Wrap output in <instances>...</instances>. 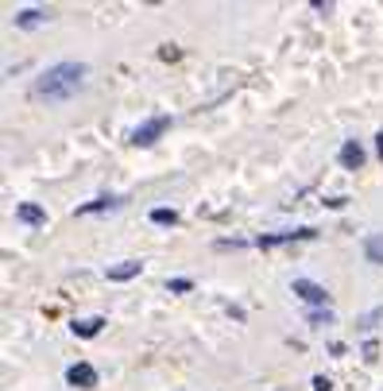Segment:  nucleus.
<instances>
[{
    "instance_id": "nucleus-13",
    "label": "nucleus",
    "mask_w": 383,
    "mask_h": 391,
    "mask_svg": "<svg viewBox=\"0 0 383 391\" xmlns=\"http://www.w3.org/2000/svg\"><path fill=\"white\" fill-rule=\"evenodd\" d=\"M364 252H368V260H372V264H383V236H372Z\"/></svg>"
},
{
    "instance_id": "nucleus-8",
    "label": "nucleus",
    "mask_w": 383,
    "mask_h": 391,
    "mask_svg": "<svg viewBox=\"0 0 383 391\" xmlns=\"http://www.w3.org/2000/svg\"><path fill=\"white\" fill-rule=\"evenodd\" d=\"M294 294L306 302H325V291L317 283H310V279H294Z\"/></svg>"
},
{
    "instance_id": "nucleus-1",
    "label": "nucleus",
    "mask_w": 383,
    "mask_h": 391,
    "mask_svg": "<svg viewBox=\"0 0 383 391\" xmlns=\"http://www.w3.org/2000/svg\"><path fill=\"white\" fill-rule=\"evenodd\" d=\"M85 82V66L82 62H59V66H50L47 74L35 82V97L39 101H66L78 93V85Z\"/></svg>"
},
{
    "instance_id": "nucleus-15",
    "label": "nucleus",
    "mask_w": 383,
    "mask_h": 391,
    "mask_svg": "<svg viewBox=\"0 0 383 391\" xmlns=\"http://www.w3.org/2000/svg\"><path fill=\"white\" fill-rule=\"evenodd\" d=\"M310 322H314V325H321V322H333V314H329V310H310Z\"/></svg>"
},
{
    "instance_id": "nucleus-4",
    "label": "nucleus",
    "mask_w": 383,
    "mask_h": 391,
    "mask_svg": "<svg viewBox=\"0 0 383 391\" xmlns=\"http://www.w3.org/2000/svg\"><path fill=\"white\" fill-rule=\"evenodd\" d=\"M66 383H74V388H97V368L78 360V364L66 368Z\"/></svg>"
},
{
    "instance_id": "nucleus-11",
    "label": "nucleus",
    "mask_w": 383,
    "mask_h": 391,
    "mask_svg": "<svg viewBox=\"0 0 383 391\" xmlns=\"http://www.w3.org/2000/svg\"><path fill=\"white\" fill-rule=\"evenodd\" d=\"M101 329H105V318H82V322H74L78 337H97Z\"/></svg>"
},
{
    "instance_id": "nucleus-14",
    "label": "nucleus",
    "mask_w": 383,
    "mask_h": 391,
    "mask_svg": "<svg viewBox=\"0 0 383 391\" xmlns=\"http://www.w3.org/2000/svg\"><path fill=\"white\" fill-rule=\"evenodd\" d=\"M167 291H175V294H186V291H190V279H171V283H167Z\"/></svg>"
},
{
    "instance_id": "nucleus-6",
    "label": "nucleus",
    "mask_w": 383,
    "mask_h": 391,
    "mask_svg": "<svg viewBox=\"0 0 383 391\" xmlns=\"http://www.w3.org/2000/svg\"><path fill=\"white\" fill-rule=\"evenodd\" d=\"M140 260H124V264H113L108 267V279H113V283H124V279H132V275H140Z\"/></svg>"
},
{
    "instance_id": "nucleus-10",
    "label": "nucleus",
    "mask_w": 383,
    "mask_h": 391,
    "mask_svg": "<svg viewBox=\"0 0 383 391\" xmlns=\"http://www.w3.org/2000/svg\"><path fill=\"white\" fill-rule=\"evenodd\" d=\"M120 198H97V201H85L78 206V217H89V213H105V209H117Z\"/></svg>"
},
{
    "instance_id": "nucleus-12",
    "label": "nucleus",
    "mask_w": 383,
    "mask_h": 391,
    "mask_svg": "<svg viewBox=\"0 0 383 391\" xmlns=\"http://www.w3.org/2000/svg\"><path fill=\"white\" fill-rule=\"evenodd\" d=\"M151 221L155 225H178V213L175 209H151Z\"/></svg>"
},
{
    "instance_id": "nucleus-7",
    "label": "nucleus",
    "mask_w": 383,
    "mask_h": 391,
    "mask_svg": "<svg viewBox=\"0 0 383 391\" xmlns=\"http://www.w3.org/2000/svg\"><path fill=\"white\" fill-rule=\"evenodd\" d=\"M47 20H50V12H47V8H27V12H20V16H16V27H24V31H31V27L47 24Z\"/></svg>"
},
{
    "instance_id": "nucleus-16",
    "label": "nucleus",
    "mask_w": 383,
    "mask_h": 391,
    "mask_svg": "<svg viewBox=\"0 0 383 391\" xmlns=\"http://www.w3.org/2000/svg\"><path fill=\"white\" fill-rule=\"evenodd\" d=\"M314 391H333V380L329 376H314Z\"/></svg>"
},
{
    "instance_id": "nucleus-17",
    "label": "nucleus",
    "mask_w": 383,
    "mask_h": 391,
    "mask_svg": "<svg viewBox=\"0 0 383 391\" xmlns=\"http://www.w3.org/2000/svg\"><path fill=\"white\" fill-rule=\"evenodd\" d=\"M375 357H380V345L368 341V345H364V360H375Z\"/></svg>"
},
{
    "instance_id": "nucleus-18",
    "label": "nucleus",
    "mask_w": 383,
    "mask_h": 391,
    "mask_svg": "<svg viewBox=\"0 0 383 391\" xmlns=\"http://www.w3.org/2000/svg\"><path fill=\"white\" fill-rule=\"evenodd\" d=\"M375 151H380V159H383V132L375 136Z\"/></svg>"
},
{
    "instance_id": "nucleus-2",
    "label": "nucleus",
    "mask_w": 383,
    "mask_h": 391,
    "mask_svg": "<svg viewBox=\"0 0 383 391\" xmlns=\"http://www.w3.org/2000/svg\"><path fill=\"white\" fill-rule=\"evenodd\" d=\"M167 128H171V120H167V117H155V120H147V125L136 128V132H132V143H136V148H151L159 136L167 132Z\"/></svg>"
},
{
    "instance_id": "nucleus-3",
    "label": "nucleus",
    "mask_w": 383,
    "mask_h": 391,
    "mask_svg": "<svg viewBox=\"0 0 383 391\" xmlns=\"http://www.w3.org/2000/svg\"><path fill=\"white\" fill-rule=\"evenodd\" d=\"M314 229H283V233H271V236H259V248H275V244H291V241H314Z\"/></svg>"
},
{
    "instance_id": "nucleus-5",
    "label": "nucleus",
    "mask_w": 383,
    "mask_h": 391,
    "mask_svg": "<svg viewBox=\"0 0 383 391\" xmlns=\"http://www.w3.org/2000/svg\"><path fill=\"white\" fill-rule=\"evenodd\" d=\"M341 166H345V171H356V166H364V148H360L356 140H349L341 148Z\"/></svg>"
},
{
    "instance_id": "nucleus-9",
    "label": "nucleus",
    "mask_w": 383,
    "mask_h": 391,
    "mask_svg": "<svg viewBox=\"0 0 383 391\" xmlns=\"http://www.w3.org/2000/svg\"><path fill=\"white\" fill-rule=\"evenodd\" d=\"M16 217L24 221V225H47V213H43L39 206H31V201H24V206L16 209Z\"/></svg>"
}]
</instances>
